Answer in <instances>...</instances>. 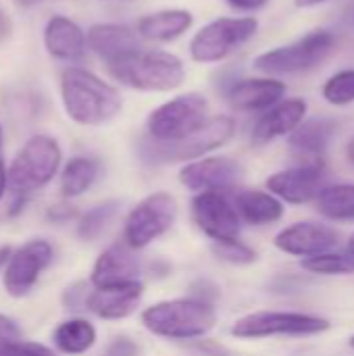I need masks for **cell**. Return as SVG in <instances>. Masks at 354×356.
Returning <instances> with one entry per match:
<instances>
[{"label":"cell","instance_id":"9","mask_svg":"<svg viewBox=\"0 0 354 356\" xmlns=\"http://www.w3.org/2000/svg\"><path fill=\"white\" fill-rule=\"evenodd\" d=\"M234 134H236L234 117L215 115L198 131H194L192 136L179 142L161 144V142L150 140L144 146V154L150 156L152 163H190L225 146L234 138Z\"/></svg>","mask_w":354,"mask_h":356},{"label":"cell","instance_id":"41","mask_svg":"<svg viewBox=\"0 0 354 356\" xmlns=\"http://www.w3.org/2000/svg\"><path fill=\"white\" fill-rule=\"evenodd\" d=\"M346 156H348V161L354 165V138L348 142V146H346Z\"/></svg>","mask_w":354,"mask_h":356},{"label":"cell","instance_id":"22","mask_svg":"<svg viewBox=\"0 0 354 356\" xmlns=\"http://www.w3.org/2000/svg\"><path fill=\"white\" fill-rule=\"evenodd\" d=\"M194 25V15L188 8H163L140 17L136 29L144 42H173L188 33Z\"/></svg>","mask_w":354,"mask_h":356},{"label":"cell","instance_id":"45","mask_svg":"<svg viewBox=\"0 0 354 356\" xmlns=\"http://www.w3.org/2000/svg\"><path fill=\"white\" fill-rule=\"evenodd\" d=\"M119 2H127V0H119Z\"/></svg>","mask_w":354,"mask_h":356},{"label":"cell","instance_id":"23","mask_svg":"<svg viewBox=\"0 0 354 356\" xmlns=\"http://www.w3.org/2000/svg\"><path fill=\"white\" fill-rule=\"evenodd\" d=\"M234 204H236V211H238L242 223H248L255 227L273 225L286 213L284 202L265 190H242L236 194Z\"/></svg>","mask_w":354,"mask_h":356},{"label":"cell","instance_id":"10","mask_svg":"<svg viewBox=\"0 0 354 356\" xmlns=\"http://www.w3.org/2000/svg\"><path fill=\"white\" fill-rule=\"evenodd\" d=\"M177 219V200L169 192H154L142 198L127 215L123 238L134 250L150 246L165 236Z\"/></svg>","mask_w":354,"mask_h":356},{"label":"cell","instance_id":"7","mask_svg":"<svg viewBox=\"0 0 354 356\" xmlns=\"http://www.w3.org/2000/svg\"><path fill=\"white\" fill-rule=\"evenodd\" d=\"M259 31V21L248 17H219L202 25L190 40V58L200 65L221 63L248 44Z\"/></svg>","mask_w":354,"mask_h":356},{"label":"cell","instance_id":"33","mask_svg":"<svg viewBox=\"0 0 354 356\" xmlns=\"http://www.w3.org/2000/svg\"><path fill=\"white\" fill-rule=\"evenodd\" d=\"M92 290H88L86 284H73L65 290L63 294V302L69 311H79V309H88V296Z\"/></svg>","mask_w":354,"mask_h":356},{"label":"cell","instance_id":"1","mask_svg":"<svg viewBox=\"0 0 354 356\" xmlns=\"http://www.w3.org/2000/svg\"><path fill=\"white\" fill-rule=\"evenodd\" d=\"M61 100L67 117L83 127L104 125L123 108V96L113 83L75 65L61 73Z\"/></svg>","mask_w":354,"mask_h":356},{"label":"cell","instance_id":"3","mask_svg":"<svg viewBox=\"0 0 354 356\" xmlns=\"http://www.w3.org/2000/svg\"><path fill=\"white\" fill-rule=\"evenodd\" d=\"M106 73L136 92H173L186 81L184 60L167 50H138L113 63Z\"/></svg>","mask_w":354,"mask_h":356},{"label":"cell","instance_id":"21","mask_svg":"<svg viewBox=\"0 0 354 356\" xmlns=\"http://www.w3.org/2000/svg\"><path fill=\"white\" fill-rule=\"evenodd\" d=\"M142 296H144L142 282L111 286V288H94L88 296V311L104 321L127 319L140 307Z\"/></svg>","mask_w":354,"mask_h":356},{"label":"cell","instance_id":"34","mask_svg":"<svg viewBox=\"0 0 354 356\" xmlns=\"http://www.w3.org/2000/svg\"><path fill=\"white\" fill-rule=\"evenodd\" d=\"M102 356H140V346L131 338L119 336L104 348Z\"/></svg>","mask_w":354,"mask_h":356},{"label":"cell","instance_id":"38","mask_svg":"<svg viewBox=\"0 0 354 356\" xmlns=\"http://www.w3.org/2000/svg\"><path fill=\"white\" fill-rule=\"evenodd\" d=\"M6 190H8V169H6L4 161L0 159V200L4 198Z\"/></svg>","mask_w":354,"mask_h":356},{"label":"cell","instance_id":"14","mask_svg":"<svg viewBox=\"0 0 354 356\" xmlns=\"http://www.w3.org/2000/svg\"><path fill=\"white\" fill-rule=\"evenodd\" d=\"M242 165L232 156H202L186 163L177 179L179 184L194 192H225L242 179Z\"/></svg>","mask_w":354,"mask_h":356},{"label":"cell","instance_id":"5","mask_svg":"<svg viewBox=\"0 0 354 356\" xmlns=\"http://www.w3.org/2000/svg\"><path fill=\"white\" fill-rule=\"evenodd\" d=\"M336 48V35L330 29H315L307 35L265 50L255 56L252 67L269 77L298 75L319 67Z\"/></svg>","mask_w":354,"mask_h":356},{"label":"cell","instance_id":"24","mask_svg":"<svg viewBox=\"0 0 354 356\" xmlns=\"http://www.w3.org/2000/svg\"><path fill=\"white\" fill-rule=\"evenodd\" d=\"M336 121L330 117H313L305 119L290 136L288 144L298 154H305L307 159H321V154L328 150L334 134H336Z\"/></svg>","mask_w":354,"mask_h":356},{"label":"cell","instance_id":"8","mask_svg":"<svg viewBox=\"0 0 354 356\" xmlns=\"http://www.w3.org/2000/svg\"><path fill=\"white\" fill-rule=\"evenodd\" d=\"M332 327L330 319L298 313V311H257L248 313L232 325L230 334L238 340H265V338H305L325 334Z\"/></svg>","mask_w":354,"mask_h":356},{"label":"cell","instance_id":"27","mask_svg":"<svg viewBox=\"0 0 354 356\" xmlns=\"http://www.w3.org/2000/svg\"><path fill=\"white\" fill-rule=\"evenodd\" d=\"M100 165L90 156H73L61 171V192L65 198H77L86 194L98 179Z\"/></svg>","mask_w":354,"mask_h":356},{"label":"cell","instance_id":"18","mask_svg":"<svg viewBox=\"0 0 354 356\" xmlns=\"http://www.w3.org/2000/svg\"><path fill=\"white\" fill-rule=\"evenodd\" d=\"M90 282L94 288H111L140 282V261L129 244H113L100 252L92 267Z\"/></svg>","mask_w":354,"mask_h":356},{"label":"cell","instance_id":"15","mask_svg":"<svg viewBox=\"0 0 354 356\" xmlns=\"http://www.w3.org/2000/svg\"><path fill=\"white\" fill-rule=\"evenodd\" d=\"M338 244V234L334 227L315 221H298L284 227L275 238L273 246L290 257L311 259L334 250Z\"/></svg>","mask_w":354,"mask_h":356},{"label":"cell","instance_id":"35","mask_svg":"<svg viewBox=\"0 0 354 356\" xmlns=\"http://www.w3.org/2000/svg\"><path fill=\"white\" fill-rule=\"evenodd\" d=\"M6 356H58L52 348L40 344V342H29V340H21Z\"/></svg>","mask_w":354,"mask_h":356},{"label":"cell","instance_id":"28","mask_svg":"<svg viewBox=\"0 0 354 356\" xmlns=\"http://www.w3.org/2000/svg\"><path fill=\"white\" fill-rule=\"evenodd\" d=\"M303 269L315 275H354V257L351 252H323L311 259H303Z\"/></svg>","mask_w":354,"mask_h":356},{"label":"cell","instance_id":"11","mask_svg":"<svg viewBox=\"0 0 354 356\" xmlns=\"http://www.w3.org/2000/svg\"><path fill=\"white\" fill-rule=\"evenodd\" d=\"M328 169L321 159H309L303 165L275 171L267 177V192L277 196L286 204L315 202L319 192L328 186Z\"/></svg>","mask_w":354,"mask_h":356},{"label":"cell","instance_id":"40","mask_svg":"<svg viewBox=\"0 0 354 356\" xmlns=\"http://www.w3.org/2000/svg\"><path fill=\"white\" fill-rule=\"evenodd\" d=\"M19 6H25V8H29V6H35V4H40V2H44V0H15Z\"/></svg>","mask_w":354,"mask_h":356},{"label":"cell","instance_id":"29","mask_svg":"<svg viewBox=\"0 0 354 356\" xmlns=\"http://www.w3.org/2000/svg\"><path fill=\"white\" fill-rule=\"evenodd\" d=\"M119 211V202L117 200H106V202H100L96 204L94 209L86 211L77 223V236L81 240H96L106 227L108 223L113 221V217L117 215Z\"/></svg>","mask_w":354,"mask_h":356},{"label":"cell","instance_id":"31","mask_svg":"<svg viewBox=\"0 0 354 356\" xmlns=\"http://www.w3.org/2000/svg\"><path fill=\"white\" fill-rule=\"evenodd\" d=\"M213 252L217 259L230 263V265H252L257 261V250H252L248 244L236 240L227 242H213Z\"/></svg>","mask_w":354,"mask_h":356},{"label":"cell","instance_id":"36","mask_svg":"<svg viewBox=\"0 0 354 356\" xmlns=\"http://www.w3.org/2000/svg\"><path fill=\"white\" fill-rule=\"evenodd\" d=\"M227 4L240 13H255V10H261L263 6H267L269 0H227Z\"/></svg>","mask_w":354,"mask_h":356},{"label":"cell","instance_id":"32","mask_svg":"<svg viewBox=\"0 0 354 356\" xmlns=\"http://www.w3.org/2000/svg\"><path fill=\"white\" fill-rule=\"evenodd\" d=\"M21 340L23 336H21L19 325L10 317L0 313V356L8 355Z\"/></svg>","mask_w":354,"mask_h":356},{"label":"cell","instance_id":"20","mask_svg":"<svg viewBox=\"0 0 354 356\" xmlns=\"http://www.w3.org/2000/svg\"><path fill=\"white\" fill-rule=\"evenodd\" d=\"M44 48L56 60L77 63L88 50V35L73 19L52 15L44 25Z\"/></svg>","mask_w":354,"mask_h":356},{"label":"cell","instance_id":"42","mask_svg":"<svg viewBox=\"0 0 354 356\" xmlns=\"http://www.w3.org/2000/svg\"><path fill=\"white\" fill-rule=\"evenodd\" d=\"M348 252L354 257V234L351 236V240H348Z\"/></svg>","mask_w":354,"mask_h":356},{"label":"cell","instance_id":"25","mask_svg":"<svg viewBox=\"0 0 354 356\" xmlns=\"http://www.w3.org/2000/svg\"><path fill=\"white\" fill-rule=\"evenodd\" d=\"M315 209L321 217L336 223L354 221V184H328L317 200Z\"/></svg>","mask_w":354,"mask_h":356},{"label":"cell","instance_id":"37","mask_svg":"<svg viewBox=\"0 0 354 356\" xmlns=\"http://www.w3.org/2000/svg\"><path fill=\"white\" fill-rule=\"evenodd\" d=\"M10 31H13V21L8 19L6 10L0 6V44L10 38Z\"/></svg>","mask_w":354,"mask_h":356},{"label":"cell","instance_id":"39","mask_svg":"<svg viewBox=\"0 0 354 356\" xmlns=\"http://www.w3.org/2000/svg\"><path fill=\"white\" fill-rule=\"evenodd\" d=\"M298 8H313V6H319V4H325L330 0H294Z\"/></svg>","mask_w":354,"mask_h":356},{"label":"cell","instance_id":"12","mask_svg":"<svg viewBox=\"0 0 354 356\" xmlns=\"http://www.w3.org/2000/svg\"><path fill=\"white\" fill-rule=\"evenodd\" d=\"M52 257H54V250L50 242L46 240H31L19 246L10 254L4 267L2 284H4L6 294L13 298L27 296L38 284L42 271L52 263Z\"/></svg>","mask_w":354,"mask_h":356},{"label":"cell","instance_id":"4","mask_svg":"<svg viewBox=\"0 0 354 356\" xmlns=\"http://www.w3.org/2000/svg\"><path fill=\"white\" fill-rule=\"evenodd\" d=\"M61 161L63 150L58 142L46 134H35L21 146L8 167V190L15 196L17 209H21L29 194L52 181L61 169Z\"/></svg>","mask_w":354,"mask_h":356},{"label":"cell","instance_id":"16","mask_svg":"<svg viewBox=\"0 0 354 356\" xmlns=\"http://www.w3.org/2000/svg\"><path fill=\"white\" fill-rule=\"evenodd\" d=\"M286 83L277 77H244L230 83L225 90L227 102L242 113H265L286 96Z\"/></svg>","mask_w":354,"mask_h":356},{"label":"cell","instance_id":"43","mask_svg":"<svg viewBox=\"0 0 354 356\" xmlns=\"http://www.w3.org/2000/svg\"><path fill=\"white\" fill-rule=\"evenodd\" d=\"M348 344H351V348H353V350H354V336H353V338H351V340H348Z\"/></svg>","mask_w":354,"mask_h":356},{"label":"cell","instance_id":"44","mask_svg":"<svg viewBox=\"0 0 354 356\" xmlns=\"http://www.w3.org/2000/svg\"><path fill=\"white\" fill-rule=\"evenodd\" d=\"M0 144H2V127H0Z\"/></svg>","mask_w":354,"mask_h":356},{"label":"cell","instance_id":"19","mask_svg":"<svg viewBox=\"0 0 354 356\" xmlns=\"http://www.w3.org/2000/svg\"><path fill=\"white\" fill-rule=\"evenodd\" d=\"M88 50H92L100 60L113 63L131 52L142 50V35L138 29L123 23H94L88 31Z\"/></svg>","mask_w":354,"mask_h":356},{"label":"cell","instance_id":"2","mask_svg":"<svg viewBox=\"0 0 354 356\" xmlns=\"http://www.w3.org/2000/svg\"><path fill=\"white\" fill-rule=\"evenodd\" d=\"M217 309L204 298H173L150 305L142 311V325L156 338L165 340H198L209 336L217 325Z\"/></svg>","mask_w":354,"mask_h":356},{"label":"cell","instance_id":"17","mask_svg":"<svg viewBox=\"0 0 354 356\" xmlns=\"http://www.w3.org/2000/svg\"><path fill=\"white\" fill-rule=\"evenodd\" d=\"M309 104L305 98H284L269 111L261 113L252 127V144L265 146L277 138H288L305 119H307Z\"/></svg>","mask_w":354,"mask_h":356},{"label":"cell","instance_id":"26","mask_svg":"<svg viewBox=\"0 0 354 356\" xmlns=\"http://www.w3.org/2000/svg\"><path fill=\"white\" fill-rule=\"evenodd\" d=\"M96 338H98L96 327L88 319H81V317L63 321L52 334V340H54V346L58 348V353L69 356H79L88 353L96 344Z\"/></svg>","mask_w":354,"mask_h":356},{"label":"cell","instance_id":"6","mask_svg":"<svg viewBox=\"0 0 354 356\" xmlns=\"http://www.w3.org/2000/svg\"><path fill=\"white\" fill-rule=\"evenodd\" d=\"M209 119L207 96L200 92H186L159 104L146 119V131L150 140L171 144L192 136Z\"/></svg>","mask_w":354,"mask_h":356},{"label":"cell","instance_id":"13","mask_svg":"<svg viewBox=\"0 0 354 356\" xmlns=\"http://www.w3.org/2000/svg\"><path fill=\"white\" fill-rule=\"evenodd\" d=\"M192 219L196 227L213 242L236 240L242 219L236 204L223 192H200L192 198Z\"/></svg>","mask_w":354,"mask_h":356},{"label":"cell","instance_id":"30","mask_svg":"<svg viewBox=\"0 0 354 356\" xmlns=\"http://www.w3.org/2000/svg\"><path fill=\"white\" fill-rule=\"evenodd\" d=\"M321 96L332 106H348L354 102V69H342L328 77Z\"/></svg>","mask_w":354,"mask_h":356}]
</instances>
